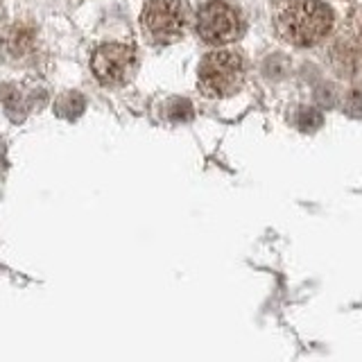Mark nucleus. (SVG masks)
<instances>
[{
  "mask_svg": "<svg viewBox=\"0 0 362 362\" xmlns=\"http://www.w3.org/2000/svg\"><path fill=\"white\" fill-rule=\"evenodd\" d=\"M272 25L281 41L313 48L333 30L335 14L324 0H272Z\"/></svg>",
  "mask_w": 362,
  "mask_h": 362,
  "instance_id": "obj_1",
  "label": "nucleus"
},
{
  "mask_svg": "<svg viewBox=\"0 0 362 362\" xmlns=\"http://www.w3.org/2000/svg\"><path fill=\"white\" fill-rule=\"evenodd\" d=\"M199 90L206 98H231L245 84V59L235 50H215L199 62Z\"/></svg>",
  "mask_w": 362,
  "mask_h": 362,
  "instance_id": "obj_2",
  "label": "nucleus"
},
{
  "mask_svg": "<svg viewBox=\"0 0 362 362\" xmlns=\"http://www.w3.org/2000/svg\"><path fill=\"white\" fill-rule=\"evenodd\" d=\"M190 23L192 9L186 0H147L141 14L145 37L161 45L184 39Z\"/></svg>",
  "mask_w": 362,
  "mask_h": 362,
  "instance_id": "obj_3",
  "label": "nucleus"
},
{
  "mask_svg": "<svg viewBox=\"0 0 362 362\" xmlns=\"http://www.w3.org/2000/svg\"><path fill=\"white\" fill-rule=\"evenodd\" d=\"M243 14L231 0H209L197 14V34L209 45H226L240 39Z\"/></svg>",
  "mask_w": 362,
  "mask_h": 362,
  "instance_id": "obj_4",
  "label": "nucleus"
},
{
  "mask_svg": "<svg viewBox=\"0 0 362 362\" xmlns=\"http://www.w3.org/2000/svg\"><path fill=\"white\" fill-rule=\"evenodd\" d=\"M90 68H93V75L102 86L118 88L132 82L136 68H139V54H136L134 45L105 43L93 52Z\"/></svg>",
  "mask_w": 362,
  "mask_h": 362,
  "instance_id": "obj_5",
  "label": "nucleus"
},
{
  "mask_svg": "<svg viewBox=\"0 0 362 362\" xmlns=\"http://www.w3.org/2000/svg\"><path fill=\"white\" fill-rule=\"evenodd\" d=\"M34 43V30L25 28V25H11L7 32H5V39H3V45L5 50L11 54V57H23Z\"/></svg>",
  "mask_w": 362,
  "mask_h": 362,
  "instance_id": "obj_6",
  "label": "nucleus"
},
{
  "mask_svg": "<svg viewBox=\"0 0 362 362\" xmlns=\"http://www.w3.org/2000/svg\"><path fill=\"white\" fill-rule=\"evenodd\" d=\"M84 107H86V102L79 93H66V95H62L59 100H57V109L54 111L59 113V116H64V118H77L79 113L84 111Z\"/></svg>",
  "mask_w": 362,
  "mask_h": 362,
  "instance_id": "obj_7",
  "label": "nucleus"
},
{
  "mask_svg": "<svg viewBox=\"0 0 362 362\" xmlns=\"http://www.w3.org/2000/svg\"><path fill=\"white\" fill-rule=\"evenodd\" d=\"M168 118L175 120V122H186L192 118V105L188 100H181V98H175L170 100L168 105Z\"/></svg>",
  "mask_w": 362,
  "mask_h": 362,
  "instance_id": "obj_8",
  "label": "nucleus"
},
{
  "mask_svg": "<svg viewBox=\"0 0 362 362\" xmlns=\"http://www.w3.org/2000/svg\"><path fill=\"white\" fill-rule=\"evenodd\" d=\"M0 18H3V3H0Z\"/></svg>",
  "mask_w": 362,
  "mask_h": 362,
  "instance_id": "obj_9",
  "label": "nucleus"
}]
</instances>
